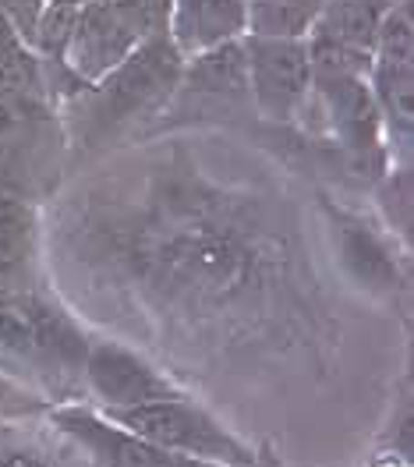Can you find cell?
Instances as JSON below:
<instances>
[{
    "label": "cell",
    "mask_w": 414,
    "mask_h": 467,
    "mask_svg": "<svg viewBox=\"0 0 414 467\" xmlns=\"http://www.w3.org/2000/svg\"><path fill=\"white\" fill-rule=\"evenodd\" d=\"M32 421H4L0 425V467H92L67 439L60 450L43 436L29 432Z\"/></svg>",
    "instance_id": "cell-16"
},
{
    "label": "cell",
    "mask_w": 414,
    "mask_h": 467,
    "mask_svg": "<svg viewBox=\"0 0 414 467\" xmlns=\"http://www.w3.org/2000/svg\"><path fill=\"white\" fill-rule=\"evenodd\" d=\"M110 11H118L120 18H128L146 39L167 32V15H171V0H103Z\"/></svg>",
    "instance_id": "cell-18"
},
{
    "label": "cell",
    "mask_w": 414,
    "mask_h": 467,
    "mask_svg": "<svg viewBox=\"0 0 414 467\" xmlns=\"http://www.w3.org/2000/svg\"><path fill=\"white\" fill-rule=\"evenodd\" d=\"M146 43V36L135 29L128 18L110 11L103 0H86L78 26L64 47V67L75 82L92 86L107 71H114L128 54H135Z\"/></svg>",
    "instance_id": "cell-11"
},
{
    "label": "cell",
    "mask_w": 414,
    "mask_h": 467,
    "mask_svg": "<svg viewBox=\"0 0 414 467\" xmlns=\"http://www.w3.org/2000/svg\"><path fill=\"white\" fill-rule=\"evenodd\" d=\"M43 269L78 319L174 379L329 376L340 326L301 209L269 167L199 135L142 139L57 188Z\"/></svg>",
    "instance_id": "cell-1"
},
{
    "label": "cell",
    "mask_w": 414,
    "mask_h": 467,
    "mask_svg": "<svg viewBox=\"0 0 414 467\" xmlns=\"http://www.w3.org/2000/svg\"><path fill=\"white\" fill-rule=\"evenodd\" d=\"M67 156L64 124L50 99H0V192L50 202L64 181Z\"/></svg>",
    "instance_id": "cell-4"
},
{
    "label": "cell",
    "mask_w": 414,
    "mask_h": 467,
    "mask_svg": "<svg viewBox=\"0 0 414 467\" xmlns=\"http://www.w3.org/2000/svg\"><path fill=\"white\" fill-rule=\"evenodd\" d=\"M82 382H86V404L96 410H120L167 400L188 393L163 365H156L146 350H139L128 340H118L110 333H92L86 365H82Z\"/></svg>",
    "instance_id": "cell-7"
},
{
    "label": "cell",
    "mask_w": 414,
    "mask_h": 467,
    "mask_svg": "<svg viewBox=\"0 0 414 467\" xmlns=\"http://www.w3.org/2000/svg\"><path fill=\"white\" fill-rule=\"evenodd\" d=\"M26 96L50 99L47 71L39 54L26 43V36L0 15V99H26Z\"/></svg>",
    "instance_id": "cell-15"
},
{
    "label": "cell",
    "mask_w": 414,
    "mask_h": 467,
    "mask_svg": "<svg viewBox=\"0 0 414 467\" xmlns=\"http://www.w3.org/2000/svg\"><path fill=\"white\" fill-rule=\"evenodd\" d=\"M389 4L393 0H323V11L308 36L372 54L376 32H379V22H383Z\"/></svg>",
    "instance_id": "cell-14"
},
{
    "label": "cell",
    "mask_w": 414,
    "mask_h": 467,
    "mask_svg": "<svg viewBox=\"0 0 414 467\" xmlns=\"http://www.w3.org/2000/svg\"><path fill=\"white\" fill-rule=\"evenodd\" d=\"M89 337L86 322L47 284L0 294V372L50 408L86 404L82 365Z\"/></svg>",
    "instance_id": "cell-3"
},
{
    "label": "cell",
    "mask_w": 414,
    "mask_h": 467,
    "mask_svg": "<svg viewBox=\"0 0 414 467\" xmlns=\"http://www.w3.org/2000/svg\"><path fill=\"white\" fill-rule=\"evenodd\" d=\"M323 0H248V32L263 39H308Z\"/></svg>",
    "instance_id": "cell-17"
},
{
    "label": "cell",
    "mask_w": 414,
    "mask_h": 467,
    "mask_svg": "<svg viewBox=\"0 0 414 467\" xmlns=\"http://www.w3.org/2000/svg\"><path fill=\"white\" fill-rule=\"evenodd\" d=\"M39 4H43V0H0V15L26 36V43H29V29H32V22H36Z\"/></svg>",
    "instance_id": "cell-20"
},
{
    "label": "cell",
    "mask_w": 414,
    "mask_h": 467,
    "mask_svg": "<svg viewBox=\"0 0 414 467\" xmlns=\"http://www.w3.org/2000/svg\"><path fill=\"white\" fill-rule=\"evenodd\" d=\"M184 57L171 36H152L114 71L57 103L67 152L110 156L149 139L181 82Z\"/></svg>",
    "instance_id": "cell-2"
},
{
    "label": "cell",
    "mask_w": 414,
    "mask_h": 467,
    "mask_svg": "<svg viewBox=\"0 0 414 467\" xmlns=\"http://www.w3.org/2000/svg\"><path fill=\"white\" fill-rule=\"evenodd\" d=\"M50 410L47 400H39L36 393H29L26 386H18L15 379H7L0 372V425L4 421H36Z\"/></svg>",
    "instance_id": "cell-19"
},
{
    "label": "cell",
    "mask_w": 414,
    "mask_h": 467,
    "mask_svg": "<svg viewBox=\"0 0 414 467\" xmlns=\"http://www.w3.org/2000/svg\"><path fill=\"white\" fill-rule=\"evenodd\" d=\"M43 421L64 436L92 467H223L195 461V457H181L163 446H152L146 439L124 432L110 418H103L89 404H57L43 414ZM255 467H276L259 461Z\"/></svg>",
    "instance_id": "cell-9"
},
{
    "label": "cell",
    "mask_w": 414,
    "mask_h": 467,
    "mask_svg": "<svg viewBox=\"0 0 414 467\" xmlns=\"http://www.w3.org/2000/svg\"><path fill=\"white\" fill-rule=\"evenodd\" d=\"M319 209L333 234L336 263L344 265V273L361 291L376 297H393L397 291H404V263L397 255V237L383 223L351 205H336L326 195L319 199Z\"/></svg>",
    "instance_id": "cell-10"
},
{
    "label": "cell",
    "mask_w": 414,
    "mask_h": 467,
    "mask_svg": "<svg viewBox=\"0 0 414 467\" xmlns=\"http://www.w3.org/2000/svg\"><path fill=\"white\" fill-rule=\"evenodd\" d=\"M255 120L252 92H248V67H244V47L241 39L216 47L206 54L184 57L181 82L167 103L152 135L167 131H188L191 124H237V120ZM149 135V139H152Z\"/></svg>",
    "instance_id": "cell-6"
},
{
    "label": "cell",
    "mask_w": 414,
    "mask_h": 467,
    "mask_svg": "<svg viewBox=\"0 0 414 467\" xmlns=\"http://www.w3.org/2000/svg\"><path fill=\"white\" fill-rule=\"evenodd\" d=\"M43 205L0 192V294L43 287Z\"/></svg>",
    "instance_id": "cell-12"
},
{
    "label": "cell",
    "mask_w": 414,
    "mask_h": 467,
    "mask_svg": "<svg viewBox=\"0 0 414 467\" xmlns=\"http://www.w3.org/2000/svg\"><path fill=\"white\" fill-rule=\"evenodd\" d=\"M99 414L120 425L124 432L146 439L152 446H163L171 453H181V457H195V461L223 467H255L263 461L259 450L244 442L206 404H199L195 393H181V397L152 400L139 408L99 410Z\"/></svg>",
    "instance_id": "cell-5"
},
{
    "label": "cell",
    "mask_w": 414,
    "mask_h": 467,
    "mask_svg": "<svg viewBox=\"0 0 414 467\" xmlns=\"http://www.w3.org/2000/svg\"><path fill=\"white\" fill-rule=\"evenodd\" d=\"M248 0H171L167 36L181 57H195L244 39Z\"/></svg>",
    "instance_id": "cell-13"
},
{
    "label": "cell",
    "mask_w": 414,
    "mask_h": 467,
    "mask_svg": "<svg viewBox=\"0 0 414 467\" xmlns=\"http://www.w3.org/2000/svg\"><path fill=\"white\" fill-rule=\"evenodd\" d=\"M241 47H244L248 92H252L255 117L276 128H295L312 96L308 39L244 36Z\"/></svg>",
    "instance_id": "cell-8"
}]
</instances>
